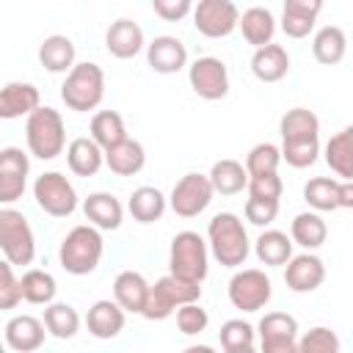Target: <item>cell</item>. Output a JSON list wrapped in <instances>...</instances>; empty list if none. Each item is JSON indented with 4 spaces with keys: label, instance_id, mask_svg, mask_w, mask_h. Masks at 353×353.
<instances>
[{
    "label": "cell",
    "instance_id": "cell-1",
    "mask_svg": "<svg viewBox=\"0 0 353 353\" xmlns=\"http://www.w3.org/2000/svg\"><path fill=\"white\" fill-rule=\"evenodd\" d=\"M207 248L223 268H240L245 265L251 254L248 232L234 212H218L207 223Z\"/></svg>",
    "mask_w": 353,
    "mask_h": 353
},
{
    "label": "cell",
    "instance_id": "cell-2",
    "mask_svg": "<svg viewBox=\"0 0 353 353\" xmlns=\"http://www.w3.org/2000/svg\"><path fill=\"white\" fill-rule=\"evenodd\" d=\"M25 141H28V152L39 160H55L58 154H63L66 127L61 113L50 105H39L36 110H30L25 121Z\"/></svg>",
    "mask_w": 353,
    "mask_h": 353
},
{
    "label": "cell",
    "instance_id": "cell-3",
    "mask_svg": "<svg viewBox=\"0 0 353 353\" xmlns=\"http://www.w3.org/2000/svg\"><path fill=\"white\" fill-rule=\"evenodd\" d=\"M105 254V240L99 234L97 226L91 223H80L74 226L63 240H61V248H58V259H61V268L72 276H88L97 270L99 259Z\"/></svg>",
    "mask_w": 353,
    "mask_h": 353
},
{
    "label": "cell",
    "instance_id": "cell-4",
    "mask_svg": "<svg viewBox=\"0 0 353 353\" xmlns=\"http://www.w3.org/2000/svg\"><path fill=\"white\" fill-rule=\"evenodd\" d=\"M102 97H105V72H102V66H97L91 61H83V63H74L66 72V80L61 85V99L69 110H74V113L97 110Z\"/></svg>",
    "mask_w": 353,
    "mask_h": 353
},
{
    "label": "cell",
    "instance_id": "cell-5",
    "mask_svg": "<svg viewBox=\"0 0 353 353\" xmlns=\"http://www.w3.org/2000/svg\"><path fill=\"white\" fill-rule=\"evenodd\" d=\"M199 298H201V281H190V279L168 273V276L157 279L154 284H149V295H146V303L141 309V317L165 320L174 314L176 306L199 301Z\"/></svg>",
    "mask_w": 353,
    "mask_h": 353
},
{
    "label": "cell",
    "instance_id": "cell-6",
    "mask_svg": "<svg viewBox=\"0 0 353 353\" xmlns=\"http://www.w3.org/2000/svg\"><path fill=\"white\" fill-rule=\"evenodd\" d=\"M210 270V248L207 240L199 232H179L171 240V251H168V273L190 279V281H204Z\"/></svg>",
    "mask_w": 353,
    "mask_h": 353
},
{
    "label": "cell",
    "instance_id": "cell-7",
    "mask_svg": "<svg viewBox=\"0 0 353 353\" xmlns=\"http://www.w3.org/2000/svg\"><path fill=\"white\" fill-rule=\"evenodd\" d=\"M0 251L11 265L19 268L30 265L36 256V237L28 218L8 204L0 210Z\"/></svg>",
    "mask_w": 353,
    "mask_h": 353
},
{
    "label": "cell",
    "instance_id": "cell-8",
    "mask_svg": "<svg viewBox=\"0 0 353 353\" xmlns=\"http://www.w3.org/2000/svg\"><path fill=\"white\" fill-rule=\"evenodd\" d=\"M33 199L41 212L52 218H69L77 210V193L74 185L61 171H44L33 182Z\"/></svg>",
    "mask_w": 353,
    "mask_h": 353
},
{
    "label": "cell",
    "instance_id": "cell-9",
    "mask_svg": "<svg viewBox=\"0 0 353 353\" xmlns=\"http://www.w3.org/2000/svg\"><path fill=\"white\" fill-rule=\"evenodd\" d=\"M273 295V284L259 268H243L229 279V301L240 312H259L268 306Z\"/></svg>",
    "mask_w": 353,
    "mask_h": 353
},
{
    "label": "cell",
    "instance_id": "cell-10",
    "mask_svg": "<svg viewBox=\"0 0 353 353\" xmlns=\"http://www.w3.org/2000/svg\"><path fill=\"white\" fill-rule=\"evenodd\" d=\"M212 196H215V190H212V185H210V176L190 171V174H185V176L174 185V190H171V196H168V207H171L179 218H196V215H201V212L210 207Z\"/></svg>",
    "mask_w": 353,
    "mask_h": 353
},
{
    "label": "cell",
    "instance_id": "cell-11",
    "mask_svg": "<svg viewBox=\"0 0 353 353\" xmlns=\"http://www.w3.org/2000/svg\"><path fill=\"white\" fill-rule=\"evenodd\" d=\"M193 28L207 39H226L237 30L240 11L232 0H199L193 6Z\"/></svg>",
    "mask_w": 353,
    "mask_h": 353
},
{
    "label": "cell",
    "instance_id": "cell-12",
    "mask_svg": "<svg viewBox=\"0 0 353 353\" xmlns=\"http://www.w3.org/2000/svg\"><path fill=\"white\" fill-rule=\"evenodd\" d=\"M188 83L201 99H223L229 94V69L221 58L204 55L188 66Z\"/></svg>",
    "mask_w": 353,
    "mask_h": 353
},
{
    "label": "cell",
    "instance_id": "cell-13",
    "mask_svg": "<svg viewBox=\"0 0 353 353\" xmlns=\"http://www.w3.org/2000/svg\"><path fill=\"white\" fill-rule=\"evenodd\" d=\"M256 334L262 353H298V320L287 312H268Z\"/></svg>",
    "mask_w": 353,
    "mask_h": 353
},
{
    "label": "cell",
    "instance_id": "cell-14",
    "mask_svg": "<svg viewBox=\"0 0 353 353\" xmlns=\"http://www.w3.org/2000/svg\"><path fill=\"white\" fill-rule=\"evenodd\" d=\"M28 174H30L28 152H22L19 146L0 149V204H14L22 199L28 188Z\"/></svg>",
    "mask_w": 353,
    "mask_h": 353
},
{
    "label": "cell",
    "instance_id": "cell-15",
    "mask_svg": "<svg viewBox=\"0 0 353 353\" xmlns=\"http://www.w3.org/2000/svg\"><path fill=\"white\" fill-rule=\"evenodd\" d=\"M284 265V281L292 292H314L325 281V262L314 254L290 256Z\"/></svg>",
    "mask_w": 353,
    "mask_h": 353
},
{
    "label": "cell",
    "instance_id": "cell-16",
    "mask_svg": "<svg viewBox=\"0 0 353 353\" xmlns=\"http://www.w3.org/2000/svg\"><path fill=\"white\" fill-rule=\"evenodd\" d=\"M146 61L157 74H176L188 66V50L176 36H154L146 44Z\"/></svg>",
    "mask_w": 353,
    "mask_h": 353
},
{
    "label": "cell",
    "instance_id": "cell-17",
    "mask_svg": "<svg viewBox=\"0 0 353 353\" xmlns=\"http://www.w3.org/2000/svg\"><path fill=\"white\" fill-rule=\"evenodd\" d=\"M47 328L39 317L33 314H14L6 323V347L17 350V353H33L44 345Z\"/></svg>",
    "mask_w": 353,
    "mask_h": 353
},
{
    "label": "cell",
    "instance_id": "cell-18",
    "mask_svg": "<svg viewBox=\"0 0 353 353\" xmlns=\"http://www.w3.org/2000/svg\"><path fill=\"white\" fill-rule=\"evenodd\" d=\"M105 47H108V52H110L113 58H119V61L135 58V55L146 47L141 25L132 22V19H124V17L116 19V22H110V28L105 30Z\"/></svg>",
    "mask_w": 353,
    "mask_h": 353
},
{
    "label": "cell",
    "instance_id": "cell-19",
    "mask_svg": "<svg viewBox=\"0 0 353 353\" xmlns=\"http://www.w3.org/2000/svg\"><path fill=\"white\" fill-rule=\"evenodd\" d=\"M39 105H41V97H39V88L33 83L14 80V83H6L0 88V119H6V121L28 116Z\"/></svg>",
    "mask_w": 353,
    "mask_h": 353
},
{
    "label": "cell",
    "instance_id": "cell-20",
    "mask_svg": "<svg viewBox=\"0 0 353 353\" xmlns=\"http://www.w3.org/2000/svg\"><path fill=\"white\" fill-rule=\"evenodd\" d=\"M124 309L110 301V298H102L97 303H91L88 314H85V325H88V334L97 336V339H113L124 331Z\"/></svg>",
    "mask_w": 353,
    "mask_h": 353
},
{
    "label": "cell",
    "instance_id": "cell-21",
    "mask_svg": "<svg viewBox=\"0 0 353 353\" xmlns=\"http://www.w3.org/2000/svg\"><path fill=\"white\" fill-rule=\"evenodd\" d=\"M251 72L256 80L262 83H279L287 77L290 72V55L281 44H262V47H254V55H251Z\"/></svg>",
    "mask_w": 353,
    "mask_h": 353
},
{
    "label": "cell",
    "instance_id": "cell-22",
    "mask_svg": "<svg viewBox=\"0 0 353 353\" xmlns=\"http://www.w3.org/2000/svg\"><path fill=\"white\" fill-rule=\"evenodd\" d=\"M83 212H85V218H88L91 226L105 229V232L119 229L121 221H124V207H121V201H119L113 193H105V190L88 193V199L83 201Z\"/></svg>",
    "mask_w": 353,
    "mask_h": 353
},
{
    "label": "cell",
    "instance_id": "cell-23",
    "mask_svg": "<svg viewBox=\"0 0 353 353\" xmlns=\"http://www.w3.org/2000/svg\"><path fill=\"white\" fill-rule=\"evenodd\" d=\"M105 165L116 176H135L146 165V149L135 138H124L116 146L105 149Z\"/></svg>",
    "mask_w": 353,
    "mask_h": 353
},
{
    "label": "cell",
    "instance_id": "cell-24",
    "mask_svg": "<svg viewBox=\"0 0 353 353\" xmlns=\"http://www.w3.org/2000/svg\"><path fill=\"white\" fill-rule=\"evenodd\" d=\"M66 165L77 176H94L105 165V152L94 138H74L66 143Z\"/></svg>",
    "mask_w": 353,
    "mask_h": 353
},
{
    "label": "cell",
    "instance_id": "cell-25",
    "mask_svg": "<svg viewBox=\"0 0 353 353\" xmlns=\"http://www.w3.org/2000/svg\"><path fill=\"white\" fill-rule=\"evenodd\" d=\"M237 28L243 33V39L251 44V47H262V44H270L273 36H276V17L270 8H262V6H251L240 14L237 19Z\"/></svg>",
    "mask_w": 353,
    "mask_h": 353
},
{
    "label": "cell",
    "instance_id": "cell-26",
    "mask_svg": "<svg viewBox=\"0 0 353 353\" xmlns=\"http://www.w3.org/2000/svg\"><path fill=\"white\" fill-rule=\"evenodd\" d=\"M74 58H77V50H74V41L63 33H52L41 41L39 47V61L47 72L52 74H66L72 66H74Z\"/></svg>",
    "mask_w": 353,
    "mask_h": 353
},
{
    "label": "cell",
    "instance_id": "cell-27",
    "mask_svg": "<svg viewBox=\"0 0 353 353\" xmlns=\"http://www.w3.org/2000/svg\"><path fill=\"white\" fill-rule=\"evenodd\" d=\"M149 295V281L138 273V270H121L113 281V301L132 314H141L143 303Z\"/></svg>",
    "mask_w": 353,
    "mask_h": 353
},
{
    "label": "cell",
    "instance_id": "cell-28",
    "mask_svg": "<svg viewBox=\"0 0 353 353\" xmlns=\"http://www.w3.org/2000/svg\"><path fill=\"white\" fill-rule=\"evenodd\" d=\"M345 52H347V36H345V30L339 25H325V28H320L314 33L312 55H314L317 63L334 66V63H339L345 58Z\"/></svg>",
    "mask_w": 353,
    "mask_h": 353
},
{
    "label": "cell",
    "instance_id": "cell-29",
    "mask_svg": "<svg viewBox=\"0 0 353 353\" xmlns=\"http://www.w3.org/2000/svg\"><path fill=\"white\" fill-rule=\"evenodd\" d=\"M168 207V199L163 196V190L152 188V185H143V188H135L130 201H127V210L130 215L138 221V223H154L163 218Z\"/></svg>",
    "mask_w": 353,
    "mask_h": 353
},
{
    "label": "cell",
    "instance_id": "cell-30",
    "mask_svg": "<svg viewBox=\"0 0 353 353\" xmlns=\"http://www.w3.org/2000/svg\"><path fill=\"white\" fill-rule=\"evenodd\" d=\"M254 254L262 265L268 268H281L290 256H292V240L287 232H279V229H265L256 243H254Z\"/></svg>",
    "mask_w": 353,
    "mask_h": 353
},
{
    "label": "cell",
    "instance_id": "cell-31",
    "mask_svg": "<svg viewBox=\"0 0 353 353\" xmlns=\"http://www.w3.org/2000/svg\"><path fill=\"white\" fill-rule=\"evenodd\" d=\"M281 141H312L320 138V119L309 108H292L279 121Z\"/></svg>",
    "mask_w": 353,
    "mask_h": 353
},
{
    "label": "cell",
    "instance_id": "cell-32",
    "mask_svg": "<svg viewBox=\"0 0 353 353\" xmlns=\"http://www.w3.org/2000/svg\"><path fill=\"white\" fill-rule=\"evenodd\" d=\"M325 237H328V226L320 218V212H298L290 223V240L306 251L320 248L325 243Z\"/></svg>",
    "mask_w": 353,
    "mask_h": 353
},
{
    "label": "cell",
    "instance_id": "cell-33",
    "mask_svg": "<svg viewBox=\"0 0 353 353\" xmlns=\"http://www.w3.org/2000/svg\"><path fill=\"white\" fill-rule=\"evenodd\" d=\"M325 163L339 179H353V130L345 127L325 143Z\"/></svg>",
    "mask_w": 353,
    "mask_h": 353
},
{
    "label": "cell",
    "instance_id": "cell-34",
    "mask_svg": "<svg viewBox=\"0 0 353 353\" xmlns=\"http://www.w3.org/2000/svg\"><path fill=\"white\" fill-rule=\"evenodd\" d=\"M44 328L50 336L55 339H72L80 331V314L74 306L61 303V301H50L44 306V317H41Z\"/></svg>",
    "mask_w": 353,
    "mask_h": 353
},
{
    "label": "cell",
    "instance_id": "cell-35",
    "mask_svg": "<svg viewBox=\"0 0 353 353\" xmlns=\"http://www.w3.org/2000/svg\"><path fill=\"white\" fill-rule=\"evenodd\" d=\"M210 185H212V190L215 193H221V196H234V193H243V188H245V182H248V174H245V165L243 163H237V160H218V163H212V168H210Z\"/></svg>",
    "mask_w": 353,
    "mask_h": 353
},
{
    "label": "cell",
    "instance_id": "cell-36",
    "mask_svg": "<svg viewBox=\"0 0 353 353\" xmlns=\"http://www.w3.org/2000/svg\"><path fill=\"white\" fill-rule=\"evenodd\" d=\"M19 292H22V301L36 303V306H47L50 301H55L58 284H55L52 273L39 270V268H30L19 279Z\"/></svg>",
    "mask_w": 353,
    "mask_h": 353
},
{
    "label": "cell",
    "instance_id": "cell-37",
    "mask_svg": "<svg viewBox=\"0 0 353 353\" xmlns=\"http://www.w3.org/2000/svg\"><path fill=\"white\" fill-rule=\"evenodd\" d=\"M339 179L331 176H314L303 185V201L314 212H334L339 210Z\"/></svg>",
    "mask_w": 353,
    "mask_h": 353
},
{
    "label": "cell",
    "instance_id": "cell-38",
    "mask_svg": "<svg viewBox=\"0 0 353 353\" xmlns=\"http://www.w3.org/2000/svg\"><path fill=\"white\" fill-rule=\"evenodd\" d=\"M91 138L102 146V152L110 149V146H116L119 141H124L127 138V127H124L121 113H116V110H99V113H94L91 116Z\"/></svg>",
    "mask_w": 353,
    "mask_h": 353
},
{
    "label": "cell",
    "instance_id": "cell-39",
    "mask_svg": "<svg viewBox=\"0 0 353 353\" xmlns=\"http://www.w3.org/2000/svg\"><path fill=\"white\" fill-rule=\"evenodd\" d=\"M218 339H221V347L226 353H251L256 345V331L243 317H234V320H226L221 325Z\"/></svg>",
    "mask_w": 353,
    "mask_h": 353
},
{
    "label": "cell",
    "instance_id": "cell-40",
    "mask_svg": "<svg viewBox=\"0 0 353 353\" xmlns=\"http://www.w3.org/2000/svg\"><path fill=\"white\" fill-rule=\"evenodd\" d=\"M279 163H281V152L276 143H256L248 149L245 154V174L248 176H256V174H273L279 171Z\"/></svg>",
    "mask_w": 353,
    "mask_h": 353
},
{
    "label": "cell",
    "instance_id": "cell-41",
    "mask_svg": "<svg viewBox=\"0 0 353 353\" xmlns=\"http://www.w3.org/2000/svg\"><path fill=\"white\" fill-rule=\"evenodd\" d=\"M281 160L292 168H309L314 165L317 154H320V138L312 141H281Z\"/></svg>",
    "mask_w": 353,
    "mask_h": 353
},
{
    "label": "cell",
    "instance_id": "cell-42",
    "mask_svg": "<svg viewBox=\"0 0 353 353\" xmlns=\"http://www.w3.org/2000/svg\"><path fill=\"white\" fill-rule=\"evenodd\" d=\"M298 353H339V336L325 325H314L298 339Z\"/></svg>",
    "mask_w": 353,
    "mask_h": 353
},
{
    "label": "cell",
    "instance_id": "cell-43",
    "mask_svg": "<svg viewBox=\"0 0 353 353\" xmlns=\"http://www.w3.org/2000/svg\"><path fill=\"white\" fill-rule=\"evenodd\" d=\"M174 312H176V328H179L185 336H196V334L207 331V325H210V314L199 306V301L182 303V306H176Z\"/></svg>",
    "mask_w": 353,
    "mask_h": 353
},
{
    "label": "cell",
    "instance_id": "cell-44",
    "mask_svg": "<svg viewBox=\"0 0 353 353\" xmlns=\"http://www.w3.org/2000/svg\"><path fill=\"white\" fill-rule=\"evenodd\" d=\"M19 301H22L19 279H17V273H14V265L3 256V259H0V312L17 309Z\"/></svg>",
    "mask_w": 353,
    "mask_h": 353
},
{
    "label": "cell",
    "instance_id": "cell-45",
    "mask_svg": "<svg viewBox=\"0 0 353 353\" xmlns=\"http://www.w3.org/2000/svg\"><path fill=\"white\" fill-rule=\"evenodd\" d=\"M245 221L254 223V226H270L279 215V199H256V196H248L245 199Z\"/></svg>",
    "mask_w": 353,
    "mask_h": 353
},
{
    "label": "cell",
    "instance_id": "cell-46",
    "mask_svg": "<svg viewBox=\"0 0 353 353\" xmlns=\"http://www.w3.org/2000/svg\"><path fill=\"white\" fill-rule=\"evenodd\" d=\"M245 190H248V196H256V199H281L284 182H281L279 171H273V174H256V176H248Z\"/></svg>",
    "mask_w": 353,
    "mask_h": 353
},
{
    "label": "cell",
    "instance_id": "cell-47",
    "mask_svg": "<svg viewBox=\"0 0 353 353\" xmlns=\"http://www.w3.org/2000/svg\"><path fill=\"white\" fill-rule=\"evenodd\" d=\"M152 8L165 22H179L193 11V0H152Z\"/></svg>",
    "mask_w": 353,
    "mask_h": 353
},
{
    "label": "cell",
    "instance_id": "cell-48",
    "mask_svg": "<svg viewBox=\"0 0 353 353\" xmlns=\"http://www.w3.org/2000/svg\"><path fill=\"white\" fill-rule=\"evenodd\" d=\"M317 19H303V17H292V14H281V30L290 39H306L314 30Z\"/></svg>",
    "mask_w": 353,
    "mask_h": 353
},
{
    "label": "cell",
    "instance_id": "cell-49",
    "mask_svg": "<svg viewBox=\"0 0 353 353\" xmlns=\"http://www.w3.org/2000/svg\"><path fill=\"white\" fill-rule=\"evenodd\" d=\"M323 11V0H284V11L281 14H292V17H303V19H317Z\"/></svg>",
    "mask_w": 353,
    "mask_h": 353
},
{
    "label": "cell",
    "instance_id": "cell-50",
    "mask_svg": "<svg viewBox=\"0 0 353 353\" xmlns=\"http://www.w3.org/2000/svg\"><path fill=\"white\" fill-rule=\"evenodd\" d=\"M339 210H350L353 207V182L350 179H339Z\"/></svg>",
    "mask_w": 353,
    "mask_h": 353
},
{
    "label": "cell",
    "instance_id": "cell-51",
    "mask_svg": "<svg viewBox=\"0 0 353 353\" xmlns=\"http://www.w3.org/2000/svg\"><path fill=\"white\" fill-rule=\"evenodd\" d=\"M3 350H6V342H0V353H3Z\"/></svg>",
    "mask_w": 353,
    "mask_h": 353
}]
</instances>
